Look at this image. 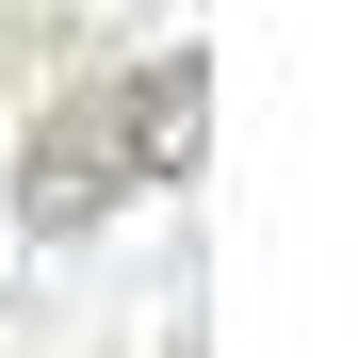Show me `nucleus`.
Returning <instances> with one entry per match:
<instances>
[{
    "mask_svg": "<svg viewBox=\"0 0 358 358\" xmlns=\"http://www.w3.org/2000/svg\"><path fill=\"white\" fill-rule=\"evenodd\" d=\"M196 114H212V82H196V49L179 66H131V82H98V98H66L33 131V228H98L114 196H147V179H179L196 163Z\"/></svg>",
    "mask_w": 358,
    "mask_h": 358,
    "instance_id": "obj_1",
    "label": "nucleus"
}]
</instances>
